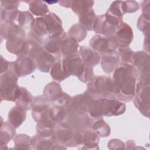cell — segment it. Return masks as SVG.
<instances>
[{"mask_svg":"<svg viewBox=\"0 0 150 150\" xmlns=\"http://www.w3.org/2000/svg\"><path fill=\"white\" fill-rule=\"evenodd\" d=\"M103 107V115L107 116L118 115L124 113L125 105L118 100L112 99H100Z\"/></svg>","mask_w":150,"mask_h":150,"instance_id":"8992f818","label":"cell"},{"mask_svg":"<svg viewBox=\"0 0 150 150\" xmlns=\"http://www.w3.org/2000/svg\"><path fill=\"white\" fill-rule=\"evenodd\" d=\"M66 115V111L62 107L56 105L49 110V115L55 122L62 121Z\"/></svg>","mask_w":150,"mask_h":150,"instance_id":"83f0119b","label":"cell"},{"mask_svg":"<svg viewBox=\"0 0 150 150\" xmlns=\"http://www.w3.org/2000/svg\"><path fill=\"white\" fill-rule=\"evenodd\" d=\"M20 94L16 101V106L25 111L29 110L32 106L33 97L26 88L20 87Z\"/></svg>","mask_w":150,"mask_h":150,"instance_id":"2e32d148","label":"cell"},{"mask_svg":"<svg viewBox=\"0 0 150 150\" xmlns=\"http://www.w3.org/2000/svg\"><path fill=\"white\" fill-rule=\"evenodd\" d=\"M93 128L95 132L101 137H107L110 133L109 126L103 120H99L94 123Z\"/></svg>","mask_w":150,"mask_h":150,"instance_id":"4316f807","label":"cell"},{"mask_svg":"<svg viewBox=\"0 0 150 150\" xmlns=\"http://www.w3.org/2000/svg\"><path fill=\"white\" fill-rule=\"evenodd\" d=\"M90 46L96 51L105 52L110 47V42L108 38L96 35L90 40Z\"/></svg>","mask_w":150,"mask_h":150,"instance_id":"ac0fdd59","label":"cell"},{"mask_svg":"<svg viewBox=\"0 0 150 150\" xmlns=\"http://www.w3.org/2000/svg\"><path fill=\"white\" fill-rule=\"evenodd\" d=\"M63 93L60 86L54 82H52L46 86L44 90L45 96L47 99H50L52 102L55 101Z\"/></svg>","mask_w":150,"mask_h":150,"instance_id":"ffe728a7","label":"cell"},{"mask_svg":"<svg viewBox=\"0 0 150 150\" xmlns=\"http://www.w3.org/2000/svg\"><path fill=\"white\" fill-rule=\"evenodd\" d=\"M51 137H43L39 135L33 137L30 140V146L35 149H65L62 147Z\"/></svg>","mask_w":150,"mask_h":150,"instance_id":"ba28073f","label":"cell"},{"mask_svg":"<svg viewBox=\"0 0 150 150\" xmlns=\"http://www.w3.org/2000/svg\"><path fill=\"white\" fill-rule=\"evenodd\" d=\"M50 74L54 80L59 81L63 80L69 76L64 71L63 66L60 62H56L52 67Z\"/></svg>","mask_w":150,"mask_h":150,"instance_id":"cb8c5ba5","label":"cell"},{"mask_svg":"<svg viewBox=\"0 0 150 150\" xmlns=\"http://www.w3.org/2000/svg\"><path fill=\"white\" fill-rule=\"evenodd\" d=\"M66 38V35L64 32L59 35H50L46 38L44 42V47L48 52L57 53L61 50L62 43Z\"/></svg>","mask_w":150,"mask_h":150,"instance_id":"8fae6325","label":"cell"},{"mask_svg":"<svg viewBox=\"0 0 150 150\" xmlns=\"http://www.w3.org/2000/svg\"><path fill=\"white\" fill-rule=\"evenodd\" d=\"M83 135V143L84 148L87 149H98L99 142L98 135L93 131L86 130Z\"/></svg>","mask_w":150,"mask_h":150,"instance_id":"d6986e66","label":"cell"},{"mask_svg":"<svg viewBox=\"0 0 150 150\" xmlns=\"http://www.w3.org/2000/svg\"><path fill=\"white\" fill-rule=\"evenodd\" d=\"M133 62L141 71L142 79H149V55L143 51L134 54Z\"/></svg>","mask_w":150,"mask_h":150,"instance_id":"9c48e42d","label":"cell"},{"mask_svg":"<svg viewBox=\"0 0 150 150\" xmlns=\"http://www.w3.org/2000/svg\"><path fill=\"white\" fill-rule=\"evenodd\" d=\"M74 134L71 127L67 125L61 123L53 132L52 137L57 143H61L67 146H76L74 142Z\"/></svg>","mask_w":150,"mask_h":150,"instance_id":"5b68a950","label":"cell"},{"mask_svg":"<svg viewBox=\"0 0 150 150\" xmlns=\"http://www.w3.org/2000/svg\"><path fill=\"white\" fill-rule=\"evenodd\" d=\"M44 18L47 33L50 35H59L64 32L62 26V21L54 13L48 14Z\"/></svg>","mask_w":150,"mask_h":150,"instance_id":"4fadbf2b","label":"cell"},{"mask_svg":"<svg viewBox=\"0 0 150 150\" xmlns=\"http://www.w3.org/2000/svg\"><path fill=\"white\" fill-rule=\"evenodd\" d=\"M117 47H127L133 38L132 30L131 27L125 23H121L117 28L115 33L111 36Z\"/></svg>","mask_w":150,"mask_h":150,"instance_id":"277c9868","label":"cell"},{"mask_svg":"<svg viewBox=\"0 0 150 150\" xmlns=\"http://www.w3.org/2000/svg\"><path fill=\"white\" fill-rule=\"evenodd\" d=\"M88 88L91 93L105 96L120 93L113 80L105 76L96 77L88 84Z\"/></svg>","mask_w":150,"mask_h":150,"instance_id":"7a4b0ae2","label":"cell"},{"mask_svg":"<svg viewBox=\"0 0 150 150\" xmlns=\"http://www.w3.org/2000/svg\"><path fill=\"white\" fill-rule=\"evenodd\" d=\"M15 149H31L30 138L29 136L23 134L17 135L14 140Z\"/></svg>","mask_w":150,"mask_h":150,"instance_id":"484cf974","label":"cell"},{"mask_svg":"<svg viewBox=\"0 0 150 150\" xmlns=\"http://www.w3.org/2000/svg\"><path fill=\"white\" fill-rule=\"evenodd\" d=\"M68 33L70 38L74 39L77 42L81 41L86 36V31L84 28L79 24L73 25Z\"/></svg>","mask_w":150,"mask_h":150,"instance_id":"7402d4cb","label":"cell"},{"mask_svg":"<svg viewBox=\"0 0 150 150\" xmlns=\"http://www.w3.org/2000/svg\"><path fill=\"white\" fill-rule=\"evenodd\" d=\"M108 146L110 149H124V145L122 142L119 139H111L108 144Z\"/></svg>","mask_w":150,"mask_h":150,"instance_id":"1f68e13d","label":"cell"},{"mask_svg":"<svg viewBox=\"0 0 150 150\" xmlns=\"http://www.w3.org/2000/svg\"><path fill=\"white\" fill-rule=\"evenodd\" d=\"M121 58L125 64H131L133 62L134 52L128 47L121 48L119 50Z\"/></svg>","mask_w":150,"mask_h":150,"instance_id":"f546056e","label":"cell"},{"mask_svg":"<svg viewBox=\"0 0 150 150\" xmlns=\"http://www.w3.org/2000/svg\"><path fill=\"white\" fill-rule=\"evenodd\" d=\"M138 75L137 69L128 64H124L118 67L114 73L113 81L117 85L120 92L127 96L135 94V77Z\"/></svg>","mask_w":150,"mask_h":150,"instance_id":"6da1fadb","label":"cell"},{"mask_svg":"<svg viewBox=\"0 0 150 150\" xmlns=\"http://www.w3.org/2000/svg\"><path fill=\"white\" fill-rule=\"evenodd\" d=\"M149 16L142 15L138 22V29L142 31H149Z\"/></svg>","mask_w":150,"mask_h":150,"instance_id":"4dcf8cb0","label":"cell"},{"mask_svg":"<svg viewBox=\"0 0 150 150\" xmlns=\"http://www.w3.org/2000/svg\"><path fill=\"white\" fill-rule=\"evenodd\" d=\"M95 21L94 12L92 9H88L80 15L79 21L81 26L88 30L93 29L94 22Z\"/></svg>","mask_w":150,"mask_h":150,"instance_id":"44dd1931","label":"cell"},{"mask_svg":"<svg viewBox=\"0 0 150 150\" xmlns=\"http://www.w3.org/2000/svg\"><path fill=\"white\" fill-rule=\"evenodd\" d=\"M36 65L38 69L43 72H48L53 66L55 58L48 52L42 50L35 57Z\"/></svg>","mask_w":150,"mask_h":150,"instance_id":"7c38bea8","label":"cell"},{"mask_svg":"<svg viewBox=\"0 0 150 150\" xmlns=\"http://www.w3.org/2000/svg\"><path fill=\"white\" fill-rule=\"evenodd\" d=\"M15 63V67L18 76H23L33 72L36 64L32 57L25 55L19 56Z\"/></svg>","mask_w":150,"mask_h":150,"instance_id":"52a82bcc","label":"cell"},{"mask_svg":"<svg viewBox=\"0 0 150 150\" xmlns=\"http://www.w3.org/2000/svg\"><path fill=\"white\" fill-rule=\"evenodd\" d=\"M80 53L83 62L87 66L92 67L99 63L100 59L99 54L87 46H81Z\"/></svg>","mask_w":150,"mask_h":150,"instance_id":"5bb4252c","label":"cell"},{"mask_svg":"<svg viewBox=\"0 0 150 150\" xmlns=\"http://www.w3.org/2000/svg\"><path fill=\"white\" fill-rule=\"evenodd\" d=\"M40 1L32 2V4L30 5V10L31 12L39 16L45 15L49 11L47 6L44 4H39Z\"/></svg>","mask_w":150,"mask_h":150,"instance_id":"f1b7e54d","label":"cell"},{"mask_svg":"<svg viewBox=\"0 0 150 150\" xmlns=\"http://www.w3.org/2000/svg\"><path fill=\"white\" fill-rule=\"evenodd\" d=\"M26 118L25 111L18 107H13L9 112L8 120L15 128H18Z\"/></svg>","mask_w":150,"mask_h":150,"instance_id":"9a60e30c","label":"cell"},{"mask_svg":"<svg viewBox=\"0 0 150 150\" xmlns=\"http://www.w3.org/2000/svg\"><path fill=\"white\" fill-rule=\"evenodd\" d=\"M1 127H3L2 125ZM12 126H11L8 123L4 124V131L1 129V145L3 146V145H6L8 142H9L12 138L14 137L15 134V128H12Z\"/></svg>","mask_w":150,"mask_h":150,"instance_id":"603a6c76","label":"cell"},{"mask_svg":"<svg viewBox=\"0 0 150 150\" xmlns=\"http://www.w3.org/2000/svg\"><path fill=\"white\" fill-rule=\"evenodd\" d=\"M118 53L114 49H108L104 52L102 57L101 66L104 71L112 72L118 64Z\"/></svg>","mask_w":150,"mask_h":150,"instance_id":"30bf717a","label":"cell"},{"mask_svg":"<svg viewBox=\"0 0 150 150\" xmlns=\"http://www.w3.org/2000/svg\"><path fill=\"white\" fill-rule=\"evenodd\" d=\"M79 45L77 41L71 38H66L61 46V52L64 57L73 56L77 54Z\"/></svg>","mask_w":150,"mask_h":150,"instance_id":"e0dca14e","label":"cell"},{"mask_svg":"<svg viewBox=\"0 0 150 150\" xmlns=\"http://www.w3.org/2000/svg\"><path fill=\"white\" fill-rule=\"evenodd\" d=\"M137 97L135 104L140 111L149 117V79H142L137 86Z\"/></svg>","mask_w":150,"mask_h":150,"instance_id":"3957f363","label":"cell"},{"mask_svg":"<svg viewBox=\"0 0 150 150\" xmlns=\"http://www.w3.org/2000/svg\"><path fill=\"white\" fill-rule=\"evenodd\" d=\"M32 28L33 32L38 36H44L48 33L44 18H38L35 19Z\"/></svg>","mask_w":150,"mask_h":150,"instance_id":"d4e9b609","label":"cell"}]
</instances>
